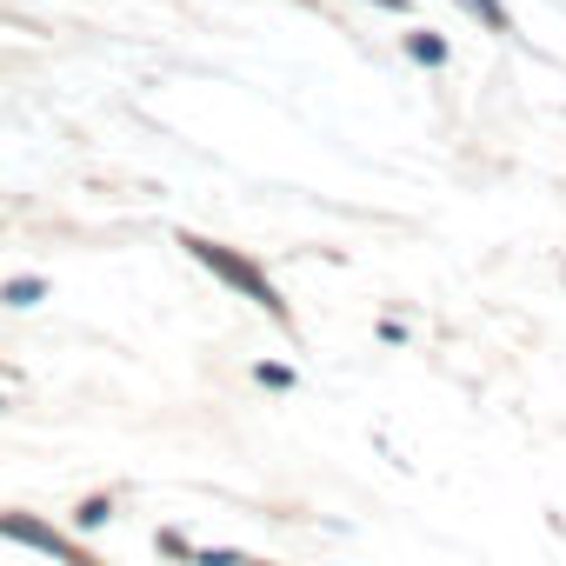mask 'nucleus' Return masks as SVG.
Listing matches in <instances>:
<instances>
[{"label": "nucleus", "instance_id": "obj_5", "mask_svg": "<svg viewBox=\"0 0 566 566\" xmlns=\"http://www.w3.org/2000/svg\"><path fill=\"white\" fill-rule=\"evenodd\" d=\"M460 8L486 28V34H513V21H506V0H460Z\"/></svg>", "mask_w": 566, "mask_h": 566}, {"label": "nucleus", "instance_id": "obj_2", "mask_svg": "<svg viewBox=\"0 0 566 566\" xmlns=\"http://www.w3.org/2000/svg\"><path fill=\"white\" fill-rule=\"evenodd\" d=\"M0 533L8 539H21V546H34V553H54V559H74L67 553V539L48 526V520H34V513H0Z\"/></svg>", "mask_w": 566, "mask_h": 566}, {"label": "nucleus", "instance_id": "obj_10", "mask_svg": "<svg viewBox=\"0 0 566 566\" xmlns=\"http://www.w3.org/2000/svg\"><path fill=\"white\" fill-rule=\"evenodd\" d=\"M374 8H387V14H407V8H413V0H374Z\"/></svg>", "mask_w": 566, "mask_h": 566}, {"label": "nucleus", "instance_id": "obj_7", "mask_svg": "<svg viewBox=\"0 0 566 566\" xmlns=\"http://www.w3.org/2000/svg\"><path fill=\"white\" fill-rule=\"evenodd\" d=\"M253 380H260L266 394H294V387H301V374H294V367H280V360H260Z\"/></svg>", "mask_w": 566, "mask_h": 566}, {"label": "nucleus", "instance_id": "obj_6", "mask_svg": "<svg viewBox=\"0 0 566 566\" xmlns=\"http://www.w3.org/2000/svg\"><path fill=\"white\" fill-rule=\"evenodd\" d=\"M154 546H160V553H167L174 566H193V559H200V546H193V539H187L180 526H160V533H154Z\"/></svg>", "mask_w": 566, "mask_h": 566}, {"label": "nucleus", "instance_id": "obj_11", "mask_svg": "<svg viewBox=\"0 0 566 566\" xmlns=\"http://www.w3.org/2000/svg\"><path fill=\"white\" fill-rule=\"evenodd\" d=\"M74 566H107V559H94V553H81V559H74Z\"/></svg>", "mask_w": 566, "mask_h": 566}, {"label": "nucleus", "instance_id": "obj_9", "mask_svg": "<svg viewBox=\"0 0 566 566\" xmlns=\"http://www.w3.org/2000/svg\"><path fill=\"white\" fill-rule=\"evenodd\" d=\"M193 566H260V559H253V553H233V546H200Z\"/></svg>", "mask_w": 566, "mask_h": 566}, {"label": "nucleus", "instance_id": "obj_8", "mask_svg": "<svg viewBox=\"0 0 566 566\" xmlns=\"http://www.w3.org/2000/svg\"><path fill=\"white\" fill-rule=\"evenodd\" d=\"M74 520H81L87 533H94V526H107V520H114V493H94V500H81V506H74Z\"/></svg>", "mask_w": 566, "mask_h": 566}, {"label": "nucleus", "instance_id": "obj_4", "mask_svg": "<svg viewBox=\"0 0 566 566\" xmlns=\"http://www.w3.org/2000/svg\"><path fill=\"white\" fill-rule=\"evenodd\" d=\"M34 301H48V280L41 273H21V280L0 287V307H34Z\"/></svg>", "mask_w": 566, "mask_h": 566}, {"label": "nucleus", "instance_id": "obj_1", "mask_svg": "<svg viewBox=\"0 0 566 566\" xmlns=\"http://www.w3.org/2000/svg\"><path fill=\"white\" fill-rule=\"evenodd\" d=\"M180 247H187V253H193V260H200V266L220 280V287H233L240 301H253V307H260L273 327H294V307L273 294V280H266V273H260L247 253H233V247H220V240H207V233H180Z\"/></svg>", "mask_w": 566, "mask_h": 566}, {"label": "nucleus", "instance_id": "obj_12", "mask_svg": "<svg viewBox=\"0 0 566 566\" xmlns=\"http://www.w3.org/2000/svg\"><path fill=\"white\" fill-rule=\"evenodd\" d=\"M0 413H8V400H0Z\"/></svg>", "mask_w": 566, "mask_h": 566}, {"label": "nucleus", "instance_id": "obj_3", "mask_svg": "<svg viewBox=\"0 0 566 566\" xmlns=\"http://www.w3.org/2000/svg\"><path fill=\"white\" fill-rule=\"evenodd\" d=\"M400 54H407L413 67H447V61H453L447 34H433V28H413V34H400Z\"/></svg>", "mask_w": 566, "mask_h": 566}]
</instances>
